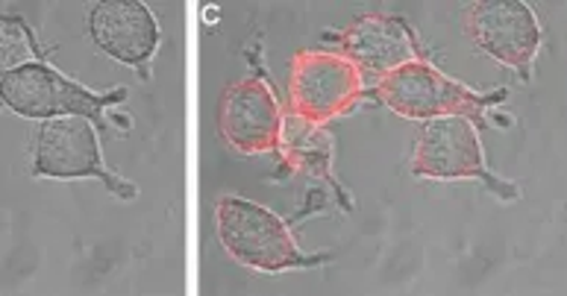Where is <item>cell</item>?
I'll use <instances>...</instances> for the list:
<instances>
[{
	"mask_svg": "<svg viewBox=\"0 0 567 296\" xmlns=\"http://www.w3.org/2000/svg\"><path fill=\"white\" fill-rule=\"evenodd\" d=\"M368 97L406 120L467 118L476 129H488V112L499 109L508 101V88L474 92L467 85L450 80L444 71L426 62H409L391 71L380 83L368 88Z\"/></svg>",
	"mask_w": 567,
	"mask_h": 296,
	"instance_id": "cell-1",
	"label": "cell"
},
{
	"mask_svg": "<svg viewBox=\"0 0 567 296\" xmlns=\"http://www.w3.org/2000/svg\"><path fill=\"white\" fill-rule=\"evenodd\" d=\"M215 226L229 258L250 271H309L332 262L330 253L306 255L291 235V223L245 197H220L215 205Z\"/></svg>",
	"mask_w": 567,
	"mask_h": 296,
	"instance_id": "cell-2",
	"label": "cell"
},
{
	"mask_svg": "<svg viewBox=\"0 0 567 296\" xmlns=\"http://www.w3.org/2000/svg\"><path fill=\"white\" fill-rule=\"evenodd\" d=\"M127 88L92 92L74 83L48 62H30L24 68L0 76V106H7L21 118H85L97 129H110V109L127 101Z\"/></svg>",
	"mask_w": 567,
	"mask_h": 296,
	"instance_id": "cell-3",
	"label": "cell"
},
{
	"mask_svg": "<svg viewBox=\"0 0 567 296\" xmlns=\"http://www.w3.org/2000/svg\"><path fill=\"white\" fill-rule=\"evenodd\" d=\"M368 101V83L341 53L327 47L295 53L288 71V115L327 127Z\"/></svg>",
	"mask_w": 567,
	"mask_h": 296,
	"instance_id": "cell-4",
	"label": "cell"
},
{
	"mask_svg": "<svg viewBox=\"0 0 567 296\" xmlns=\"http://www.w3.org/2000/svg\"><path fill=\"white\" fill-rule=\"evenodd\" d=\"M409 173L432 182H462L476 179L499 200H520V188L508 179H499L485 165V152L480 145V129L467 118L426 120L412 147Z\"/></svg>",
	"mask_w": 567,
	"mask_h": 296,
	"instance_id": "cell-5",
	"label": "cell"
},
{
	"mask_svg": "<svg viewBox=\"0 0 567 296\" xmlns=\"http://www.w3.org/2000/svg\"><path fill=\"white\" fill-rule=\"evenodd\" d=\"M35 179H101L118 200H136L138 188L103 165L97 129L85 118L42 120L33 147Z\"/></svg>",
	"mask_w": 567,
	"mask_h": 296,
	"instance_id": "cell-6",
	"label": "cell"
},
{
	"mask_svg": "<svg viewBox=\"0 0 567 296\" xmlns=\"http://www.w3.org/2000/svg\"><path fill=\"white\" fill-rule=\"evenodd\" d=\"M323 44L353 62L368 88L380 83L391 71L409 62H426L430 51L421 35L403 15H362L344 30H327Z\"/></svg>",
	"mask_w": 567,
	"mask_h": 296,
	"instance_id": "cell-7",
	"label": "cell"
},
{
	"mask_svg": "<svg viewBox=\"0 0 567 296\" xmlns=\"http://www.w3.org/2000/svg\"><path fill=\"white\" fill-rule=\"evenodd\" d=\"M256 74L236 80L218 103V133L233 150L256 156V152H277L282 129V103L268 83L259 53L250 51Z\"/></svg>",
	"mask_w": 567,
	"mask_h": 296,
	"instance_id": "cell-8",
	"label": "cell"
},
{
	"mask_svg": "<svg viewBox=\"0 0 567 296\" xmlns=\"http://www.w3.org/2000/svg\"><path fill=\"white\" fill-rule=\"evenodd\" d=\"M471 42L515 71L524 83H533L535 60L542 51V27L533 7L524 0H483L467 7Z\"/></svg>",
	"mask_w": 567,
	"mask_h": 296,
	"instance_id": "cell-9",
	"label": "cell"
},
{
	"mask_svg": "<svg viewBox=\"0 0 567 296\" xmlns=\"http://www.w3.org/2000/svg\"><path fill=\"white\" fill-rule=\"evenodd\" d=\"M89 33L94 47L110 60L130 65L138 80H151L159 51V21L138 0H103L89 9Z\"/></svg>",
	"mask_w": 567,
	"mask_h": 296,
	"instance_id": "cell-10",
	"label": "cell"
},
{
	"mask_svg": "<svg viewBox=\"0 0 567 296\" xmlns=\"http://www.w3.org/2000/svg\"><path fill=\"white\" fill-rule=\"evenodd\" d=\"M332 133L327 127H318V124H309V120L297 118V115H288L282 118L280 129V170H297V173H306V177L318 179L323 186L330 188L336 203L344 209V212H353L355 205L350 200V191L341 186L336 173H332Z\"/></svg>",
	"mask_w": 567,
	"mask_h": 296,
	"instance_id": "cell-11",
	"label": "cell"
},
{
	"mask_svg": "<svg viewBox=\"0 0 567 296\" xmlns=\"http://www.w3.org/2000/svg\"><path fill=\"white\" fill-rule=\"evenodd\" d=\"M30 62H44V47L33 27L18 15H0V76L24 68Z\"/></svg>",
	"mask_w": 567,
	"mask_h": 296,
	"instance_id": "cell-12",
	"label": "cell"
}]
</instances>
